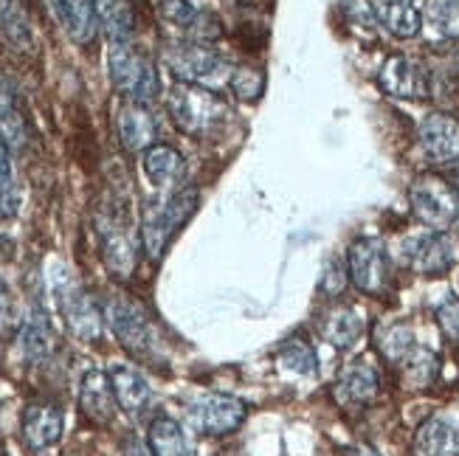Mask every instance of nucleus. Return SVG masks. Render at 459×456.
<instances>
[{
	"mask_svg": "<svg viewBox=\"0 0 459 456\" xmlns=\"http://www.w3.org/2000/svg\"><path fill=\"white\" fill-rule=\"evenodd\" d=\"M167 108L178 130L192 138H212L229 122V105L209 88L178 82L169 90Z\"/></svg>",
	"mask_w": 459,
	"mask_h": 456,
	"instance_id": "nucleus-1",
	"label": "nucleus"
},
{
	"mask_svg": "<svg viewBox=\"0 0 459 456\" xmlns=\"http://www.w3.org/2000/svg\"><path fill=\"white\" fill-rule=\"evenodd\" d=\"M195 209H197V189L192 186L175 189L172 194L161 197V201H155L144 209L142 245L152 262H161L172 237L181 231V226L195 214Z\"/></svg>",
	"mask_w": 459,
	"mask_h": 456,
	"instance_id": "nucleus-2",
	"label": "nucleus"
},
{
	"mask_svg": "<svg viewBox=\"0 0 459 456\" xmlns=\"http://www.w3.org/2000/svg\"><path fill=\"white\" fill-rule=\"evenodd\" d=\"M164 59L169 71L178 76V82L197 85V88H209V90H221L231 85L234 65L229 59L204 43H178L164 51Z\"/></svg>",
	"mask_w": 459,
	"mask_h": 456,
	"instance_id": "nucleus-3",
	"label": "nucleus"
},
{
	"mask_svg": "<svg viewBox=\"0 0 459 456\" xmlns=\"http://www.w3.org/2000/svg\"><path fill=\"white\" fill-rule=\"evenodd\" d=\"M108 71L113 88L127 96V102L150 105L161 93V79L152 65V59L130 43H113L108 54Z\"/></svg>",
	"mask_w": 459,
	"mask_h": 456,
	"instance_id": "nucleus-4",
	"label": "nucleus"
},
{
	"mask_svg": "<svg viewBox=\"0 0 459 456\" xmlns=\"http://www.w3.org/2000/svg\"><path fill=\"white\" fill-rule=\"evenodd\" d=\"M54 296H56V307L63 313L71 335H76V339L85 344L102 341L105 310H99L93 296L79 288L65 268H56V273H54Z\"/></svg>",
	"mask_w": 459,
	"mask_h": 456,
	"instance_id": "nucleus-5",
	"label": "nucleus"
},
{
	"mask_svg": "<svg viewBox=\"0 0 459 456\" xmlns=\"http://www.w3.org/2000/svg\"><path fill=\"white\" fill-rule=\"evenodd\" d=\"M414 217L431 231H448L459 220V192L440 175H420L409 189Z\"/></svg>",
	"mask_w": 459,
	"mask_h": 456,
	"instance_id": "nucleus-6",
	"label": "nucleus"
},
{
	"mask_svg": "<svg viewBox=\"0 0 459 456\" xmlns=\"http://www.w3.org/2000/svg\"><path fill=\"white\" fill-rule=\"evenodd\" d=\"M105 322L116 332V339L122 341V347L138 358H147L155 347L152 324L147 319V313L142 305H135L127 296L116 293L105 302Z\"/></svg>",
	"mask_w": 459,
	"mask_h": 456,
	"instance_id": "nucleus-7",
	"label": "nucleus"
},
{
	"mask_svg": "<svg viewBox=\"0 0 459 456\" xmlns=\"http://www.w3.org/2000/svg\"><path fill=\"white\" fill-rule=\"evenodd\" d=\"M347 271H350V282L361 293L381 296L389 285L386 245L381 240H375V237L355 240L347 251Z\"/></svg>",
	"mask_w": 459,
	"mask_h": 456,
	"instance_id": "nucleus-8",
	"label": "nucleus"
},
{
	"mask_svg": "<svg viewBox=\"0 0 459 456\" xmlns=\"http://www.w3.org/2000/svg\"><path fill=\"white\" fill-rule=\"evenodd\" d=\"M246 403L231 398V394H204L189 403L186 409V420L197 434H206V437H223L243 426L246 420Z\"/></svg>",
	"mask_w": 459,
	"mask_h": 456,
	"instance_id": "nucleus-9",
	"label": "nucleus"
},
{
	"mask_svg": "<svg viewBox=\"0 0 459 456\" xmlns=\"http://www.w3.org/2000/svg\"><path fill=\"white\" fill-rule=\"evenodd\" d=\"M96 231H99V245H102V260L108 271L116 280H130L138 262V248L127 231V223L118 220L113 214H105L102 220H99Z\"/></svg>",
	"mask_w": 459,
	"mask_h": 456,
	"instance_id": "nucleus-10",
	"label": "nucleus"
},
{
	"mask_svg": "<svg viewBox=\"0 0 459 456\" xmlns=\"http://www.w3.org/2000/svg\"><path fill=\"white\" fill-rule=\"evenodd\" d=\"M454 260V243L446 237V231L411 237L403 243V262L420 276H443L451 271Z\"/></svg>",
	"mask_w": 459,
	"mask_h": 456,
	"instance_id": "nucleus-11",
	"label": "nucleus"
},
{
	"mask_svg": "<svg viewBox=\"0 0 459 456\" xmlns=\"http://www.w3.org/2000/svg\"><path fill=\"white\" fill-rule=\"evenodd\" d=\"M377 85L394 99H426L431 93L429 71L411 56L394 54L377 71Z\"/></svg>",
	"mask_w": 459,
	"mask_h": 456,
	"instance_id": "nucleus-12",
	"label": "nucleus"
},
{
	"mask_svg": "<svg viewBox=\"0 0 459 456\" xmlns=\"http://www.w3.org/2000/svg\"><path fill=\"white\" fill-rule=\"evenodd\" d=\"M417 142L431 164L459 161V122L448 113H429L417 127Z\"/></svg>",
	"mask_w": 459,
	"mask_h": 456,
	"instance_id": "nucleus-13",
	"label": "nucleus"
},
{
	"mask_svg": "<svg viewBox=\"0 0 459 456\" xmlns=\"http://www.w3.org/2000/svg\"><path fill=\"white\" fill-rule=\"evenodd\" d=\"M377 391H381V374H377V369L364 358L347 364L333 389L338 406H344V409H361L372 403L377 398Z\"/></svg>",
	"mask_w": 459,
	"mask_h": 456,
	"instance_id": "nucleus-14",
	"label": "nucleus"
},
{
	"mask_svg": "<svg viewBox=\"0 0 459 456\" xmlns=\"http://www.w3.org/2000/svg\"><path fill=\"white\" fill-rule=\"evenodd\" d=\"M79 411L93 426H110L116 417V391L110 374L102 369H88L79 381Z\"/></svg>",
	"mask_w": 459,
	"mask_h": 456,
	"instance_id": "nucleus-15",
	"label": "nucleus"
},
{
	"mask_svg": "<svg viewBox=\"0 0 459 456\" xmlns=\"http://www.w3.org/2000/svg\"><path fill=\"white\" fill-rule=\"evenodd\" d=\"M0 138L9 150H23L31 142V125L26 118L20 93L9 76L0 73Z\"/></svg>",
	"mask_w": 459,
	"mask_h": 456,
	"instance_id": "nucleus-16",
	"label": "nucleus"
},
{
	"mask_svg": "<svg viewBox=\"0 0 459 456\" xmlns=\"http://www.w3.org/2000/svg\"><path fill=\"white\" fill-rule=\"evenodd\" d=\"M63 437V411L56 403L37 400L23 411V440L34 451H46Z\"/></svg>",
	"mask_w": 459,
	"mask_h": 456,
	"instance_id": "nucleus-17",
	"label": "nucleus"
},
{
	"mask_svg": "<svg viewBox=\"0 0 459 456\" xmlns=\"http://www.w3.org/2000/svg\"><path fill=\"white\" fill-rule=\"evenodd\" d=\"M414 456H459V423L443 414L429 417L414 434Z\"/></svg>",
	"mask_w": 459,
	"mask_h": 456,
	"instance_id": "nucleus-18",
	"label": "nucleus"
},
{
	"mask_svg": "<svg viewBox=\"0 0 459 456\" xmlns=\"http://www.w3.org/2000/svg\"><path fill=\"white\" fill-rule=\"evenodd\" d=\"M116 130L122 144L133 152H144L155 144L158 138V125H155V116L144 108V105H135L127 102L116 116Z\"/></svg>",
	"mask_w": 459,
	"mask_h": 456,
	"instance_id": "nucleus-19",
	"label": "nucleus"
},
{
	"mask_svg": "<svg viewBox=\"0 0 459 456\" xmlns=\"http://www.w3.org/2000/svg\"><path fill=\"white\" fill-rule=\"evenodd\" d=\"M56 23L74 39L76 46H91L96 39L99 20L93 14L91 0H48Z\"/></svg>",
	"mask_w": 459,
	"mask_h": 456,
	"instance_id": "nucleus-20",
	"label": "nucleus"
},
{
	"mask_svg": "<svg viewBox=\"0 0 459 456\" xmlns=\"http://www.w3.org/2000/svg\"><path fill=\"white\" fill-rule=\"evenodd\" d=\"M142 167H144V175L150 177V184L158 189H172L181 184L186 175L184 155L169 144H152L150 150H144Z\"/></svg>",
	"mask_w": 459,
	"mask_h": 456,
	"instance_id": "nucleus-21",
	"label": "nucleus"
},
{
	"mask_svg": "<svg viewBox=\"0 0 459 456\" xmlns=\"http://www.w3.org/2000/svg\"><path fill=\"white\" fill-rule=\"evenodd\" d=\"M0 43L14 54H31L37 46L31 20L17 0H0Z\"/></svg>",
	"mask_w": 459,
	"mask_h": 456,
	"instance_id": "nucleus-22",
	"label": "nucleus"
},
{
	"mask_svg": "<svg viewBox=\"0 0 459 456\" xmlns=\"http://www.w3.org/2000/svg\"><path fill=\"white\" fill-rule=\"evenodd\" d=\"M17 347H20V352L26 355L29 364H43L48 355H51V349H54V332H51L48 315L39 310V307H34L26 315V322L20 324Z\"/></svg>",
	"mask_w": 459,
	"mask_h": 456,
	"instance_id": "nucleus-23",
	"label": "nucleus"
},
{
	"mask_svg": "<svg viewBox=\"0 0 459 456\" xmlns=\"http://www.w3.org/2000/svg\"><path fill=\"white\" fill-rule=\"evenodd\" d=\"M110 383L116 391V403L122 406L127 414H142L152 403V389L144 381V374H138L130 366L116 364L110 369Z\"/></svg>",
	"mask_w": 459,
	"mask_h": 456,
	"instance_id": "nucleus-24",
	"label": "nucleus"
},
{
	"mask_svg": "<svg viewBox=\"0 0 459 456\" xmlns=\"http://www.w3.org/2000/svg\"><path fill=\"white\" fill-rule=\"evenodd\" d=\"M91 6L99 26L105 29V34L113 43H130V37L135 31V14L130 0H91Z\"/></svg>",
	"mask_w": 459,
	"mask_h": 456,
	"instance_id": "nucleus-25",
	"label": "nucleus"
},
{
	"mask_svg": "<svg viewBox=\"0 0 459 456\" xmlns=\"http://www.w3.org/2000/svg\"><path fill=\"white\" fill-rule=\"evenodd\" d=\"M375 12L377 23L397 39H411L423 29V17L417 12V6L403 4V0H381V4H375Z\"/></svg>",
	"mask_w": 459,
	"mask_h": 456,
	"instance_id": "nucleus-26",
	"label": "nucleus"
},
{
	"mask_svg": "<svg viewBox=\"0 0 459 456\" xmlns=\"http://www.w3.org/2000/svg\"><path fill=\"white\" fill-rule=\"evenodd\" d=\"M322 335L335 349H350L364 335V319L352 307H333L322 319Z\"/></svg>",
	"mask_w": 459,
	"mask_h": 456,
	"instance_id": "nucleus-27",
	"label": "nucleus"
},
{
	"mask_svg": "<svg viewBox=\"0 0 459 456\" xmlns=\"http://www.w3.org/2000/svg\"><path fill=\"white\" fill-rule=\"evenodd\" d=\"M375 347L389 364H401L414 349V330L406 322H386L375 330Z\"/></svg>",
	"mask_w": 459,
	"mask_h": 456,
	"instance_id": "nucleus-28",
	"label": "nucleus"
},
{
	"mask_svg": "<svg viewBox=\"0 0 459 456\" xmlns=\"http://www.w3.org/2000/svg\"><path fill=\"white\" fill-rule=\"evenodd\" d=\"M150 448L155 456H192L186 434L172 417H155L150 423Z\"/></svg>",
	"mask_w": 459,
	"mask_h": 456,
	"instance_id": "nucleus-29",
	"label": "nucleus"
},
{
	"mask_svg": "<svg viewBox=\"0 0 459 456\" xmlns=\"http://www.w3.org/2000/svg\"><path fill=\"white\" fill-rule=\"evenodd\" d=\"M401 366H403L406 389H429L437 381V374H440V361H437V355L426 347H414L401 361Z\"/></svg>",
	"mask_w": 459,
	"mask_h": 456,
	"instance_id": "nucleus-30",
	"label": "nucleus"
},
{
	"mask_svg": "<svg viewBox=\"0 0 459 456\" xmlns=\"http://www.w3.org/2000/svg\"><path fill=\"white\" fill-rule=\"evenodd\" d=\"M158 12H161V17L167 20V23L178 26L181 31L209 37V31L204 29L209 23V17L201 9H195L189 0H161V4H158Z\"/></svg>",
	"mask_w": 459,
	"mask_h": 456,
	"instance_id": "nucleus-31",
	"label": "nucleus"
},
{
	"mask_svg": "<svg viewBox=\"0 0 459 456\" xmlns=\"http://www.w3.org/2000/svg\"><path fill=\"white\" fill-rule=\"evenodd\" d=\"M426 26L443 39H459V0H426Z\"/></svg>",
	"mask_w": 459,
	"mask_h": 456,
	"instance_id": "nucleus-32",
	"label": "nucleus"
},
{
	"mask_svg": "<svg viewBox=\"0 0 459 456\" xmlns=\"http://www.w3.org/2000/svg\"><path fill=\"white\" fill-rule=\"evenodd\" d=\"M279 364L296 374H302V378H316L318 372V358L305 339H288L279 347Z\"/></svg>",
	"mask_w": 459,
	"mask_h": 456,
	"instance_id": "nucleus-33",
	"label": "nucleus"
},
{
	"mask_svg": "<svg viewBox=\"0 0 459 456\" xmlns=\"http://www.w3.org/2000/svg\"><path fill=\"white\" fill-rule=\"evenodd\" d=\"M17 211V186H14V172L9 161V147L0 138V220H9Z\"/></svg>",
	"mask_w": 459,
	"mask_h": 456,
	"instance_id": "nucleus-34",
	"label": "nucleus"
},
{
	"mask_svg": "<svg viewBox=\"0 0 459 456\" xmlns=\"http://www.w3.org/2000/svg\"><path fill=\"white\" fill-rule=\"evenodd\" d=\"M347 282H350L347 265L338 260V256L327 260V265L322 271V280H318V290H322L325 296H330V299H335V296H342L347 290Z\"/></svg>",
	"mask_w": 459,
	"mask_h": 456,
	"instance_id": "nucleus-35",
	"label": "nucleus"
},
{
	"mask_svg": "<svg viewBox=\"0 0 459 456\" xmlns=\"http://www.w3.org/2000/svg\"><path fill=\"white\" fill-rule=\"evenodd\" d=\"M342 9L347 14V20L361 31H375L377 26V12H375V4L369 0H342Z\"/></svg>",
	"mask_w": 459,
	"mask_h": 456,
	"instance_id": "nucleus-36",
	"label": "nucleus"
},
{
	"mask_svg": "<svg viewBox=\"0 0 459 456\" xmlns=\"http://www.w3.org/2000/svg\"><path fill=\"white\" fill-rule=\"evenodd\" d=\"M231 88L237 90L239 99L251 102V99H256L259 93H263V73H259L256 68H234Z\"/></svg>",
	"mask_w": 459,
	"mask_h": 456,
	"instance_id": "nucleus-37",
	"label": "nucleus"
},
{
	"mask_svg": "<svg viewBox=\"0 0 459 456\" xmlns=\"http://www.w3.org/2000/svg\"><path fill=\"white\" fill-rule=\"evenodd\" d=\"M437 319H440V327L448 339L459 341V299H446L440 307H437Z\"/></svg>",
	"mask_w": 459,
	"mask_h": 456,
	"instance_id": "nucleus-38",
	"label": "nucleus"
},
{
	"mask_svg": "<svg viewBox=\"0 0 459 456\" xmlns=\"http://www.w3.org/2000/svg\"><path fill=\"white\" fill-rule=\"evenodd\" d=\"M12 302H9V296H6V290L0 288V335H6L12 327H14V319H12Z\"/></svg>",
	"mask_w": 459,
	"mask_h": 456,
	"instance_id": "nucleus-39",
	"label": "nucleus"
},
{
	"mask_svg": "<svg viewBox=\"0 0 459 456\" xmlns=\"http://www.w3.org/2000/svg\"><path fill=\"white\" fill-rule=\"evenodd\" d=\"M122 456H155L150 445H144L142 440H135V437H127L125 445H122Z\"/></svg>",
	"mask_w": 459,
	"mask_h": 456,
	"instance_id": "nucleus-40",
	"label": "nucleus"
},
{
	"mask_svg": "<svg viewBox=\"0 0 459 456\" xmlns=\"http://www.w3.org/2000/svg\"><path fill=\"white\" fill-rule=\"evenodd\" d=\"M347 456H381V453H377L372 445H352V448L347 451Z\"/></svg>",
	"mask_w": 459,
	"mask_h": 456,
	"instance_id": "nucleus-41",
	"label": "nucleus"
},
{
	"mask_svg": "<svg viewBox=\"0 0 459 456\" xmlns=\"http://www.w3.org/2000/svg\"><path fill=\"white\" fill-rule=\"evenodd\" d=\"M403 4H411V6H414V4H417V0H403Z\"/></svg>",
	"mask_w": 459,
	"mask_h": 456,
	"instance_id": "nucleus-42",
	"label": "nucleus"
}]
</instances>
